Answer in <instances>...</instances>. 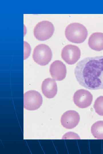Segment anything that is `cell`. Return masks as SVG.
<instances>
[{
    "instance_id": "6da1fadb",
    "label": "cell",
    "mask_w": 103,
    "mask_h": 154,
    "mask_svg": "<svg viewBox=\"0 0 103 154\" xmlns=\"http://www.w3.org/2000/svg\"><path fill=\"white\" fill-rule=\"evenodd\" d=\"M77 81L88 89H103V56L86 58L79 61L74 69Z\"/></svg>"
},
{
    "instance_id": "7a4b0ae2",
    "label": "cell",
    "mask_w": 103,
    "mask_h": 154,
    "mask_svg": "<svg viewBox=\"0 0 103 154\" xmlns=\"http://www.w3.org/2000/svg\"><path fill=\"white\" fill-rule=\"evenodd\" d=\"M86 28L78 23H72L68 25L65 29L66 38L70 41L74 43H81L84 41L88 35Z\"/></svg>"
},
{
    "instance_id": "3957f363",
    "label": "cell",
    "mask_w": 103,
    "mask_h": 154,
    "mask_svg": "<svg viewBox=\"0 0 103 154\" xmlns=\"http://www.w3.org/2000/svg\"><path fill=\"white\" fill-rule=\"evenodd\" d=\"M52 54L50 48L47 45L40 44L34 48L33 58L38 64L45 66L49 63L52 58Z\"/></svg>"
},
{
    "instance_id": "277c9868",
    "label": "cell",
    "mask_w": 103,
    "mask_h": 154,
    "mask_svg": "<svg viewBox=\"0 0 103 154\" xmlns=\"http://www.w3.org/2000/svg\"><path fill=\"white\" fill-rule=\"evenodd\" d=\"M54 27L51 22L46 21L38 23L33 30L34 37L38 40L44 41L50 38L53 35Z\"/></svg>"
},
{
    "instance_id": "5b68a950",
    "label": "cell",
    "mask_w": 103,
    "mask_h": 154,
    "mask_svg": "<svg viewBox=\"0 0 103 154\" xmlns=\"http://www.w3.org/2000/svg\"><path fill=\"white\" fill-rule=\"evenodd\" d=\"M43 99L41 94L38 92L31 90L24 94V108L30 110L37 109L41 105Z\"/></svg>"
},
{
    "instance_id": "8992f818",
    "label": "cell",
    "mask_w": 103,
    "mask_h": 154,
    "mask_svg": "<svg viewBox=\"0 0 103 154\" xmlns=\"http://www.w3.org/2000/svg\"><path fill=\"white\" fill-rule=\"evenodd\" d=\"M81 55L80 48L77 46L68 44L63 48L61 56L63 59L68 64H75L79 59Z\"/></svg>"
},
{
    "instance_id": "52a82bcc",
    "label": "cell",
    "mask_w": 103,
    "mask_h": 154,
    "mask_svg": "<svg viewBox=\"0 0 103 154\" xmlns=\"http://www.w3.org/2000/svg\"><path fill=\"white\" fill-rule=\"evenodd\" d=\"M93 100V96L88 90L80 89L74 94L73 100L76 105L80 108H86L91 104Z\"/></svg>"
},
{
    "instance_id": "ba28073f",
    "label": "cell",
    "mask_w": 103,
    "mask_h": 154,
    "mask_svg": "<svg viewBox=\"0 0 103 154\" xmlns=\"http://www.w3.org/2000/svg\"><path fill=\"white\" fill-rule=\"evenodd\" d=\"M80 117L78 113L74 110H69L62 116L61 122L62 125L68 129H72L78 124Z\"/></svg>"
},
{
    "instance_id": "9c48e42d",
    "label": "cell",
    "mask_w": 103,
    "mask_h": 154,
    "mask_svg": "<svg viewBox=\"0 0 103 154\" xmlns=\"http://www.w3.org/2000/svg\"><path fill=\"white\" fill-rule=\"evenodd\" d=\"M49 72L54 80L57 81L62 80L65 78L66 75V65L60 60H55L51 64Z\"/></svg>"
},
{
    "instance_id": "30bf717a",
    "label": "cell",
    "mask_w": 103,
    "mask_h": 154,
    "mask_svg": "<svg viewBox=\"0 0 103 154\" xmlns=\"http://www.w3.org/2000/svg\"><path fill=\"white\" fill-rule=\"evenodd\" d=\"M41 89L45 97L48 98H52L57 93V83L54 79L50 78H47L42 82Z\"/></svg>"
},
{
    "instance_id": "8fae6325",
    "label": "cell",
    "mask_w": 103,
    "mask_h": 154,
    "mask_svg": "<svg viewBox=\"0 0 103 154\" xmlns=\"http://www.w3.org/2000/svg\"><path fill=\"white\" fill-rule=\"evenodd\" d=\"M88 44L90 48L96 51L103 50V33L96 32L93 33L89 38Z\"/></svg>"
},
{
    "instance_id": "7c38bea8",
    "label": "cell",
    "mask_w": 103,
    "mask_h": 154,
    "mask_svg": "<svg viewBox=\"0 0 103 154\" xmlns=\"http://www.w3.org/2000/svg\"><path fill=\"white\" fill-rule=\"evenodd\" d=\"M91 133L96 138L103 139V121H96L91 128Z\"/></svg>"
},
{
    "instance_id": "4fadbf2b",
    "label": "cell",
    "mask_w": 103,
    "mask_h": 154,
    "mask_svg": "<svg viewBox=\"0 0 103 154\" xmlns=\"http://www.w3.org/2000/svg\"><path fill=\"white\" fill-rule=\"evenodd\" d=\"M94 107L96 112L98 114L103 116V96H100L96 99Z\"/></svg>"
},
{
    "instance_id": "5bb4252c",
    "label": "cell",
    "mask_w": 103,
    "mask_h": 154,
    "mask_svg": "<svg viewBox=\"0 0 103 154\" xmlns=\"http://www.w3.org/2000/svg\"><path fill=\"white\" fill-rule=\"evenodd\" d=\"M24 59H26L28 57L30 54L31 49L29 44L26 42L24 41Z\"/></svg>"
}]
</instances>
